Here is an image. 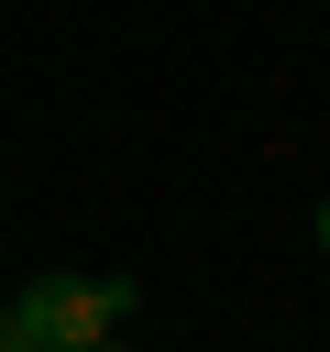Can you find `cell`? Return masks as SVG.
<instances>
[{
	"label": "cell",
	"mask_w": 330,
	"mask_h": 352,
	"mask_svg": "<svg viewBox=\"0 0 330 352\" xmlns=\"http://www.w3.org/2000/svg\"><path fill=\"white\" fill-rule=\"evenodd\" d=\"M319 253H330V198H319Z\"/></svg>",
	"instance_id": "cell-3"
},
{
	"label": "cell",
	"mask_w": 330,
	"mask_h": 352,
	"mask_svg": "<svg viewBox=\"0 0 330 352\" xmlns=\"http://www.w3.org/2000/svg\"><path fill=\"white\" fill-rule=\"evenodd\" d=\"M132 319V275H33L0 308V352H88Z\"/></svg>",
	"instance_id": "cell-1"
},
{
	"label": "cell",
	"mask_w": 330,
	"mask_h": 352,
	"mask_svg": "<svg viewBox=\"0 0 330 352\" xmlns=\"http://www.w3.org/2000/svg\"><path fill=\"white\" fill-rule=\"evenodd\" d=\"M88 352H132V341H121V330H110V341H88Z\"/></svg>",
	"instance_id": "cell-2"
}]
</instances>
